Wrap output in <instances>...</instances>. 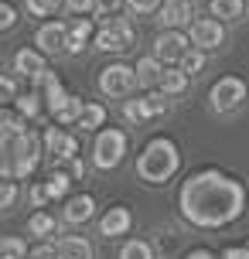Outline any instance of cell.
Wrapping results in <instances>:
<instances>
[{
	"mask_svg": "<svg viewBox=\"0 0 249 259\" xmlns=\"http://www.w3.org/2000/svg\"><path fill=\"white\" fill-rule=\"evenodd\" d=\"M181 65H184L188 75H201V68H205V55H201V52H188L181 58Z\"/></svg>",
	"mask_w": 249,
	"mask_h": 259,
	"instance_id": "obj_30",
	"label": "cell"
},
{
	"mask_svg": "<svg viewBox=\"0 0 249 259\" xmlns=\"http://www.w3.org/2000/svg\"><path fill=\"white\" fill-rule=\"evenodd\" d=\"M21 256H27V246L17 235H7L4 239V259H21Z\"/></svg>",
	"mask_w": 249,
	"mask_h": 259,
	"instance_id": "obj_28",
	"label": "cell"
},
{
	"mask_svg": "<svg viewBox=\"0 0 249 259\" xmlns=\"http://www.w3.org/2000/svg\"><path fill=\"white\" fill-rule=\"evenodd\" d=\"M31 201H34V205H45V201H48V188H45V184H38V188L31 191Z\"/></svg>",
	"mask_w": 249,
	"mask_h": 259,
	"instance_id": "obj_39",
	"label": "cell"
},
{
	"mask_svg": "<svg viewBox=\"0 0 249 259\" xmlns=\"http://www.w3.org/2000/svg\"><path fill=\"white\" fill-rule=\"evenodd\" d=\"M184 85H188V72H174V68H168L164 75H160V89L168 92V96H174V92H181Z\"/></svg>",
	"mask_w": 249,
	"mask_h": 259,
	"instance_id": "obj_21",
	"label": "cell"
},
{
	"mask_svg": "<svg viewBox=\"0 0 249 259\" xmlns=\"http://www.w3.org/2000/svg\"><path fill=\"white\" fill-rule=\"evenodd\" d=\"M92 211H96V201H92L89 194H75V198H68V205H65V222H72V225L89 222Z\"/></svg>",
	"mask_w": 249,
	"mask_h": 259,
	"instance_id": "obj_15",
	"label": "cell"
},
{
	"mask_svg": "<svg viewBox=\"0 0 249 259\" xmlns=\"http://www.w3.org/2000/svg\"><path fill=\"white\" fill-rule=\"evenodd\" d=\"M168 92L160 89V92H150V96H144V109H147V116H160V113H168V99H164Z\"/></svg>",
	"mask_w": 249,
	"mask_h": 259,
	"instance_id": "obj_24",
	"label": "cell"
},
{
	"mask_svg": "<svg viewBox=\"0 0 249 259\" xmlns=\"http://www.w3.org/2000/svg\"><path fill=\"white\" fill-rule=\"evenodd\" d=\"M34 41H38V48L45 55L68 52V24H45V27H38Z\"/></svg>",
	"mask_w": 249,
	"mask_h": 259,
	"instance_id": "obj_11",
	"label": "cell"
},
{
	"mask_svg": "<svg viewBox=\"0 0 249 259\" xmlns=\"http://www.w3.org/2000/svg\"><path fill=\"white\" fill-rule=\"evenodd\" d=\"M188 259H215L209 249H195V252H188Z\"/></svg>",
	"mask_w": 249,
	"mask_h": 259,
	"instance_id": "obj_42",
	"label": "cell"
},
{
	"mask_svg": "<svg viewBox=\"0 0 249 259\" xmlns=\"http://www.w3.org/2000/svg\"><path fill=\"white\" fill-rule=\"evenodd\" d=\"M99 229H103V235H123L130 229V211L127 208H109L99 222Z\"/></svg>",
	"mask_w": 249,
	"mask_h": 259,
	"instance_id": "obj_17",
	"label": "cell"
},
{
	"mask_svg": "<svg viewBox=\"0 0 249 259\" xmlns=\"http://www.w3.org/2000/svg\"><path fill=\"white\" fill-rule=\"evenodd\" d=\"M79 116H82V99H75V96H68V103L55 113V119L65 123V126H68V123H79Z\"/></svg>",
	"mask_w": 249,
	"mask_h": 259,
	"instance_id": "obj_22",
	"label": "cell"
},
{
	"mask_svg": "<svg viewBox=\"0 0 249 259\" xmlns=\"http://www.w3.org/2000/svg\"><path fill=\"white\" fill-rule=\"evenodd\" d=\"M96 7V0H68V11L72 14H89Z\"/></svg>",
	"mask_w": 249,
	"mask_h": 259,
	"instance_id": "obj_38",
	"label": "cell"
},
{
	"mask_svg": "<svg viewBox=\"0 0 249 259\" xmlns=\"http://www.w3.org/2000/svg\"><path fill=\"white\" fill-rule=\"evenodd\" d=\"M246 208L242 184L222 170H198L181 184V215L201 229H219L236 222Z\"/></svg>",
	"mask_w": 249,
	"mask_h": 259,
	"instance_id": "obj_1",
	"label": "cell"
},
{
	"mask_svg": "<svg viewBox=\"0 0 249 259\" xmlns=\"http://www.w3.org/2000/svg\"><path fill=\"white\" fill-rule=\"evenodd\" d=\"M191 41L198 48H219L225 41V27L219 17H195L191 21Z\"/></svg>",
	"mask_w": 249,
	"mask_h": 259,
	"instance_id": "obj_8",
	"label": "cell"
},
{
	"mask_svg": "<svg viewBox=\"0 0 249 259\" xmlns=\"http://www.w3.org/2000/svg\"><path fill=\"white\" fill-rule=\"evenodd\" d=\"M0 85H4V96L11 99V96H14V75H4V78H0Z\"/></svg>",
	"mask_w": 249,
	"mask_h": 259,
	"instance_id": "obj_41",
	"label": "cell"
},
{
	"mask_svg": "<svg viewBox=\"0 0 249 259\" xmlns=\"http://www.w3.org/2000/svg\"><path fill=\"white\" fill-rule=\"evenodd\" d=\"M17 109H21V116H38V96L34 92H27L17 99Z\"/></svg>",
	"mask_w": 249,
	"mask_h": 259,
	"instance_id": "obj_32",
	"label": "cell"
},
{
	"mask_svg": "<svg viewBox=\"0 0 249 259\" xmlns=\"http://www.w3.org/2000/svg\"><path fill=\"white\" fill-rule=\"evenodd\" d=\"M222 259H249V249L232 246V249H225V252H222Z\"/></svg>",
	"mask_w": 249,
	"mask_h": 259,
	"instance_id": "obj_40",
	"label": "cell"
},
{
	"mask_svg": "<svg viewBox=\"0 0 249 259\" xmlns=\"http://www.w3.org/2000/svg\"><path fill=\"white\" fill-rule=\"evenodd\" d=\"M27 232L31 235H52L55 232V219L45 215V211H38V215H31V222H27Z\"/></svg>",
	"mask_w": 249,
	"mask_h": 259,
	"instance_id": "obj_23",
	"label": "cell"
},
{
	"mask_svg": "<svg viewBox=\"0 0 249 259\" xmlns=\"http://www.w3.org/2000/svg\"><path fill=\"white\" fill-rule=\"evenodd\" d=\"M123 113H127V119H130V123H144V119H147L144 99H130V103H127V109H123Z\"/></svg>",
	"mask_w": 249,
	"mask_h": 259,
	"instance_id": "obj_31",
	"label": "cell"
},
{
	"mask_svg": "<svg viewBox=\"0 0 249 259\" xmlns=\"http://www.w3.org/2000/svg\"><path fill=\"white\" fill-rule=\"evenodd\" d=\"M14 72H21L24 78H34L45 72V58H41V52H31V48H21V52L14 55Z\"/></svg>",
	"mask_w": 249,
	"mask_h": 259,
	"instance_id": "obj_13",
	"label": "cell"
},
{
	"mask_svg": "<svg viewBox=\"0 0 249 259\" xmlns=\"http://www.w3.org/2000/svg\"><path fill=\"white\" fill-rule=\"evenodd\" d=\"M14 198H17V184H14V178H7V181H4V194H0V208L11 211Z\"/></svg>",
	"mask_w": 249,
	"mask_h": 259,
	"instance_id": "obj_34",
	"label": "cell"
},
{
	"mask_svg": "<svg viewBox=\"0 0 249 259\" xmlns=\"http://www.w3.org/2000/svg\"><path fill=\"white\" fill-rule=\"evenodd\" d=\"M27 259H58V249L55 246H38L27 252Z\"/></svg>",
	"mask_w": 249,
	"mask_h": 259,
	"instance_id": "obj_36",
	"label": "cell"
},
{
	"mask_svg": "<svg viewBox=\"0 0 249 259\" xmlns=\"http://www.w3.org/2000/svg\"><path fill=\"white\" fill-rule=\"evenodd\" d=\"M38 154H41V140L31 130L4 137V147H0V170H4V178H27L31 170L38 167Z\"/></svg>",
	"mask_w": 249,
	"mask_h": 259,
	"instance_id": "obj_2",
	"label": "cell"
},
{
	"mask_svg": "<svg viewBox=\"0 0 249 259\" xmlns=\"http://www.w3.org/2000/svg\"><path fill=\"white\" fill-rule=\"evenodd\" d=\"M45 147H48V154L58 157V160H75V154H79V140H75L72 133H62L58 126L45 130Z\"/></svg>",
	"mask_w": 249,
	"mask_h": 259,
	"instance_id": "obj_10",
	"label": "cell"
},
{
	"mask_svg": "<svg viewBox=\"0 0 249 259\" xmlns=\"http://www.w3.org/2000/svg\"><path fill=\"white\" fill-rule=\"evenodd\" d=\"M127 154V133L123 130H103L96 137V167H116Z\"/></svg>",
	"mask_w": 249,
	"mask_h": 259,
	"instance_id": "obj_4",
	"label": "cell"
},
{
	"mask_svg": "<svg viewBox=\"0 0 249 259\" xmlns=\"http://www.w3.org/2000/svg\"><path fill=\"white\" fill-rule=\"evenodd\" d=\"M62 7V0H27V11L38 14V17H48V14H55Z\"/></svg>",
	"mask_w": 249,
	"mask_h": 259,
	"instance_id": "obj_29",
	"label": "cell"
},
{
	"mask_svg": "<svg viewBox=\"0 0 249 259\" xmlns=\"http://www.w3.org/2000/svg\"><path fill=\"white\" fill-rule=\"evenodd\" d=\"M212 17H219V21H236L239 14H242V0H212Z\"/></svg>",
	"mask_w": 249,
	"mask_h": 259,
	"instance_id": "obj_19",
	"label": "cell"
},
{
	"mask_svg": "<svg viewBox=\"0 0 249 259\" xmlns=\"http://www.w3.org/2000/svg\"><path fill=\"white\" fill-rule=\"evenodd\" d=\"M188 34H181L178 27H168L157 41H154V52H157L160 62H181L184 55H188Z\"/></svg>",
	"mask_w": 249,
	"mask_h": 259,
	"instance_id": "obj_9",
	"label": "cell"
},
{
	"mask_svg": "<svg viewBox=\"0 0 249 259\" xmlns=\"http://www.w3.org/2000/svg\"><path fill=\"white\" fill-rule=\"evenodd\" d=\"M14 21H17L14 7H11V4H0V27H4V31H11V27H14Z\"/></svg>",
	"mask_w": 249,
	"mask_h": 259,
	"instance_id": "obj_35",
	"label": "cell"
},
{
	"mask_svg": "<svg viewBox=\"0 0 249 259\" xmlns=\"http://www.w3.org/2000/svg\"><path fill=\"white\" fill-rule=\"evenodd\" d=\"M127 7L133 14H154V11H160V0H127Z\"/></svg>",
	"mask_w": 249,
	"mask_h": 259,
	"instance_id": "obj_33",
	"label": "cell"
},
{
	"mask_svg": "<svg viewBox=\"0 0 249 259\" xmlns=\"http://www.w3.org/2000/svg\"><path fill=\"white\" fill-rule=\"evenodd\" d=\"M123 4H127V0H96V11L99 14H116Z\"/></svg>",
	"mask_w": 249,
	"mask_h": 259,
	"instance_id": "obj_37",
	"label": "cell"
},
{
	"mask_svg": "<svg viewBox=\"0 0 249 259\" xmlns=\"http://www.w3.org/2000/svg\"><path fill=\"white\" fill-rule=\"evenodd\" d=\"M0 133H4V137H11V133H24L21 116H14L11 109H4V113H0Z\"/></svg>",
	"mask_w": 249,
	"mask_h": 259,
	"instance_id": "obj_27",
	"label": "cell"
},
{
	"mask_svg": "<svg viewBox=\"0 0 249 259\" xmlns=\"http://www.w3.org/2000/svg\"><path fill=\"white\" fill-rule=\"evenodd\" d=\"M160 75H164L160 58H140V62H137V78H140V85H160Z\"/></svg>",
	"mask_w": 249,
	"mask_h": 259,
	"instance_id": "obj_18",
	"label": "cell"
},
{
	"mask_svg": "<svg viewBox=\"0 0 249 259\" xmlns=\"http://www.w3.org/2000/svg\"><path fill=\"white\" fill-rule=\"evenodd\" d=\"M191 17H195V11H191L188 0H168V4L160 7L157 21L164 27H184V24H191Z\"/></svg>",
	"mask_w": 249,
	"mask_h": 259,
	"instance_id": "obj_12",
	"label": "cell"
},
{
	"mask_svg": "<svg viewBox=\"0 0 249 259\" xmlns=\"http://www.w3.org/2000/svg\"><path fill=\"white\" fill-rule=\"evenodd\" d=\"M45 188H48V198H62V194L68 191V174H62V170H55L52 178L45 181Z\"/></svg>",
	"mask_w": 249,
	"mask_h": 259,
	"instance_id": "obj_26",
	"label": "cell"
},
{
	"mask_svg": "<svg viewBox=\"0 0 249 259\" xmlns=\"http://www.w3.org/2000/svg\"><path fill=\"white\" fill-rule=\"evenodd\" d=\"M119 259H154V249L147 246V242H127Z\"/></svg>",
	"mask_w": 249,
	"mask_h": 259,
	"instance_id": "obj_25",
	"label": "cell"
},
{
	"mask_svg": "<svg viewBox=\"0 0 249 259\" xmlns=\"http://www.w3.org/2000/svg\"><path fill=\"white\" fill-rule=\"evenodd\" d=\"M96 45H99L103 52H127V48L133 45V24L123 21V17H116V21L106 17L103 31L96 34Z\"/></svg>",
	"mask_w": 249,
	"mask_h": 259,
	"instance_id": "obj_6",
	"label": "cell"
},
{
	"mask_svg": "<svg viewBox=\"0 0 249 259\" xmlns=\"http://www.w3.org/2000/svg\"><path fill=\"white\" fill-rule=\"evenodd\" d=\"M103 119H106V109H103L99 103L82 106V116H79V126H82V130H96V126H103Z\"/></svg>",
	"mask_w": 249,
	"mask_h": 259,
	"instance_id": "obj_20",
	"label": "cell"
},
{
	"mask_svg": "<svg viewBox=\"0 0 249 259\" xmlns=\"http://www.w3.org/2000/svg\"><path fill=\"white\" fill-rule=\"evenodd\" d=\"M72 174H75V178H86V164H82V160H72Z\"/></svg>",
	"mask_w": 249,
	"mask_h": 259,
	"instance_id": "obj_43",
	"label": "cell"
},
{
	"mask_svg": "<svg viewBox=\"0 0 249 259\" xmlns=\"http://www.w3.org/2000/svg\"><path fill=\"white\" fill-rule=\"evenodd\" d=\"M137 85H140V78H137V68L130 65H109L99 75V89L106 96H130Z\"/></svg>",
	"mask_w": 249,
	"mask_h": 259,
	"instance_id": "obj_5",
	"label": "cell"
},
{
	"mask_svg": "<svg viewBox=\"0 0 249 259\" xmlns=\"http://www.w3.org/2000/svg\"><path fill=\"white\" fill-rule=\"evenodd\" d=\"M242 99H246V82L236 78V75H225L212 85V109H219V113L236 109Z\"/></svg>",
	"mask_w": 249,
	"mask_h": 259,
	"instance_id": "obj_7",
	"label": "cell"
},
{
	"mask_svg": "<svg viewBox=\"0 0 249 259\" xmlns=\"http://www.w3.org/2000/svg\"><path fill=\"white\" fill-rule=\"evenodd\" d=\"M178 164H181V157H178V147L171 140H150L144 147V154H140V160H137V174L144 178L147 184H164L178 170Z\"/></svg>",
	"mask_w": 249,
	"mask_h": 259,
	"instance_id": "obj_3",
	"label": "cell"
},
{
	"mask_svg": "<svg viewBox=\"0 0 249 259\" xmlns=\"http://www.w3.org/2000/svg\"><path fill=\"white\" fill-rule=\"evenodd\" d=\"M92 24L86 21V14H79L75 21H68V55H79L86 45H89Z\"/></svg>",
	"mask_w": 249,
	"mask_h": 259,
	"instance_id": "obj_14",
	"label": "cell"
},
{
	"mask_svg": "<svg viewBox=\"0 0 249 259\" xmlns=\"http://www.w3.org/2000/svg\"><path fill=\"white\" fill-rule=\"evenodd\" d=\"M58 259H92V246L82 235H65L58 242Z\"/></svg>",
	"mask_w": 249,
	"mask_h": 259,
	"instance_id": "obj_16",
	"label": "cell"
}]
</instances>
